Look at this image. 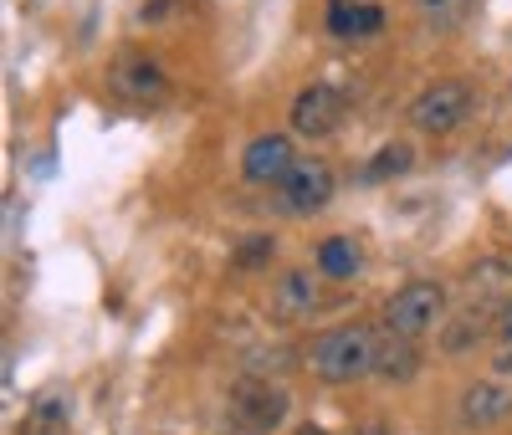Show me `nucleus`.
<instances>
[{
    "mask_svg": "<svg viewBox=\"0 0 512 435\" xmlns=\"http://www.w3.org/2000/svg\"><path fill=\"white\" fill-rule=\"evenodd\" d=\"M466 113H472V87L446 77V82H431L425 93L410 103V123L420 128V134H431V139H446L456 134V128L466 123Z\"/></svg>",
    "mask_w": 512,
    "mask_h": 435,
    "instance_id": "obj_4",
    "label": "nucleus"
},
{
    "mask_svg": "<svg viewBox=\"0 0 512 435\" xmlns=\"http://www.w3.org/2000/svg\"><path fill=\"white\" fill-rule=\"evenodd\" d=\"M292 164H297L292 139L287 134H262V139H251L246 154H241V180L246 185H282Z\"/></svg>",
    "mask_w": 512,
    "mask_h": 435,
    "instance_id": "obj_9",
    "label": "nucleus"
},
{
    "mask_svg": "<svg viewBox=\"0 0 512 435\" xmlns=\"http://www.w3.org/2000/svg\"><path fill=\"white\" fill-rule=\"evenodd\" d=\"M456 420L461 430H497L512 420V389L507 384H492V379H477L461 389L456 400Z\"/></svg>",
    "mask_w": 512,
    "mask_h": 435,
    "instance_id": "obj_8",
    "label": "nucleus"
},
{
    "mask_svg": "<svg viewBox=\"0 0 512 435\" xmlns=\"http://www.w3.org/2000/svg\"><path fill=\"white\" fill-rule=\"evenodd\" d=\"M384 26V11L374 0H328V31L338 41H364Z\"/></svg>",
    "mask_w": 512,
    "mask_h": 435,
    "instance_id": "obj_12",
    "label": "nucleus"
},
{
    "mask_svg": "<svg viewBox=\"0 0 512 435\" xmlns=\"http://www.w3.org/2000/svg\"><path fill=\"white\" fill-rule=\"evenodd\" d=\"M308 364L323 384H354V379L374 374V333L364 323L328 328V333H318Z\"/></svg>",
    "mask_w": 512,
    "mask_h": 435,
    "instance_id": "obj_1",
    "label": "nucleus"
},
{
    "mask_svg": "<svg viewBox=\"0 0 512 435\" xmlns=\"http://www.w3.org/2000/svg\"><path fill=\"white\" fill-rule=\"evenodd\" d=\"M477 0H415V11L420 16H431V21H456V16H466Z\"/></svg>",
    "mask_w": 512,
    "mask_h": 435,
    "instance_id": "obj_18",
    "label": "nucleus"
},
{
    "mask_svg": "<svg viewBox=\"0 0 512 435\" xmlns=\"http://www.w3.org/2000/svg\"><path fill=\"white\" fill-rule=\"evenodd\" d=\"M441 323H446V287L441 282H405L384 302V328H395L415 343L425 333H441Z\"/></svg>",
    "mask_w": 512,
    "mask_h": 435,
    "instance_id": "obj_3",
    "label": "nucleus"
},
{
    "mask_svg": "<svg viewBox=\"0 0 512 435\" xmlns=\"http://www.w3.org/2000/svg\"><path fill=\"white\" fill-rule=\"evenodd\" d=\"M487 328H497V318H487V313H477V308H461L456 318L441 323V348L461 359V354H472V348H482Z\"/></svg>",
    "mask_w": 512,
    "mask_h": 435,
    "instance_id": "obj_14",
    "label": "nucleus"
},
{
    "mask_svg": "<svg viewBox=\"0 0 512 435\" xmlns=\"http://www.w3.org/2000/svg\"><path fill=\"white\" fill-rule=\"evenodd\" d=\"M277 200L287 215H313L333 200V169L323 159H297L287 169V180L277 185Z\"/></svg>",
    "mask_w": 512,
    "mask_h": 435,
    "instance_id": "obj_6",
    "label": "nucleus"
},
{
    "mask_svg": "<svg viewBox=\"0 0 512 435\" xmlns=\"http://www.w3.org/2000/svg\"><path fill=\"white\" fill-rule=\"evenodd\" d=\"M272 251H277L272 236H246L236 251V267H262V261H272Z\"/></svg>",
    "mask_w": 512,
    "mask_h": 435,
    "instance_id": "obj_19",
    "label": "nucleus"
},
{
    "mask_svg": "<svg viewBox=\"0 0 512 435\" xmlns=\"http://www.w3.org/2000/svg\"><path fill=\"white\" fill-rule=\"evenodd\" d=\"M359 435H390V430H384V425H364Z\"/></svg>",
    "mask_w": 512,
    "mask_h": 435,
    "instance_id": "obj_23",
    "label": "nucleus"
},
{
    "mask_svg": "<svg viewBox=\"0 0 512 435\" xmlns=\"http://www.w3.org/2000/svg\"><path fill=\"white\" fill-rule=\"evenodd\" d=\"M492 369H497V374H512V343H502V348H497V359H492Z\"/></svg>",
    "mask_w": 512,
    "mask_h": 435,
    "instance_id": "obj_20",
    "label": "nucleus"
},
{
    "mask_svg": "<svg viewBox=\"0 0 512 435\" xmlns=\"http://www.w3.org/2000/svg\"><path fill=\"white\" fill-rule=\"evenodd\" d=\"M359 241L354 236H328V241H318V272L323 277H333V282H349L354 272H359Z\"/></svg>",
    "mask_w": 512,
    "mask_h": 435,
    "instance_id": "obj_15",
    "label": "nucleus"
},
{
    "mask_svg": "<svg viewBox=\"0 0 512 435\" xmlns=\"http://www.w3.org/2000/svg\"><path fill=\"white\" fill-rule=\"evenodd\" d=\"M338 118H344V93H338L333 82H308L303 93L292 98V134H303V139H328Z\"/></svg>",
    "mask_w": 512,
    "mask_h": 435,
    "instance_id": "obj_7",
    "label": "nucleus"
},
{
    "mask_svg": "<svg viewBox=\"0 0 512 435\" xmlns=\"http://www.w3.org/2000/svg\"><path fill=\"white\" fill-rule=\"evenodd\" d=\"M292 435H328L323 425H303V430H292Z\"/></svg>",
    "mask_w": 512,
    "mask_h": 435,
    "instance_id": "obj_22",
    "label": "nucleus"
},
{
    "mask_svg": "<svg viewBox=\"0 0 512 435\" xmlns=\"http://www.w3.org/2000/svg\"><path fill=\"white\" fill-rule=\"evenodd\" d=\"M272 308H277L282 318H308V313H318V308H323L318 277H313V272H287V277L277 282V292H272Z\"/></svg>",
    "mask_w": 512,
    "mask_h": 435,
    "instance_id": "obj_13",
    "label": "nucleus"
},
{
    "mask_svg": "<svg viewBox=\"0 0 512 435\" xmlns=\"http://www.w3.org/2000/svg\"><path fill=\"white\" fill-rule=\"evenodd\" d=\"M374 374L379 379H395V384H410L420 374V348L415 338L395 333V328H379L374 333Z\"/></svg>",
    "mask_w": 512,
    "mask_h": 435,
    "instance_id": "obj_10",
    "label": "nucleus"
},
{
    "mask_svg": "<svg viewBox=\"0 0 512 435\" xmlns=\"http://www.w3.org/2000/svg\"><path fill=\"white\" fill-rule=\"evenodd\" d=\"M108 82H113V93L123 103H134V108H154L169 98V77L159 62H149L144 52H123L113 67H108Z\"/></svg>",
    "mask_w": 512,
    "mask_h": 435,
    "instance_id": "obj_5",
    "label": "nucleus"
},
{
    "mask_svg": "<svg viewBox=\"0 0 512 435\" xmlns=\"http://www.w3.org/2000/svg\"><path fill=\"white\" fill-rule=\"evenodd\" d=\"M21 435H67V405L41 400V405L21 420Z\"/></svg>",
    "mask_w": 512,
    "mask_h": 435,
    "instance_id": "obj_16",
    "label": "nucleus"
},
{
    "mask_svg": "<svg viewBox=\"0 0 512 435\" xmlns=\"http://www.w3.org/2000/svg\"><path fill=\"white\" fill-rule=\"evenodd\" d=\"M497 333H502V343H512V302H507L502 318H497Z\"/></svg>",
    "mask_w": 512,
    "mask_h": 435,
    "instance_id": "obj_21",
    "label": "nucleus"
},
{
    "mask_svg": "<svg viewBox=\"0 0 512 435\" xmlns=\"http://www.w3.org/2000/svg\"><path fill=\"white\" fill-rule=\"evenodd\" d=\"M287 420V395L277 384H267L262 374H246L231 384L226 395V425L236 435H272Z\"/></svg>",
    "mask_w": 512,
    "mask_h": 435,
    "instance_id": "obj_2",
    "label": "nucleus"
},
{
    "mask_svg": "<svg viewBox=\"0 0 512 435\" xmlns=\"http://www.w3.org/2000/svg\"><path fill=\"white\" fill-rule=\"evenodd\" d=\"M410 149L405 144H384L379 154H374V164H369V180H384V174H405L410 169Z\"/></svg>",
    "mask_w": 512,
    "mask_h": 435,
    "instance_id": "obj_17",
    "label": "nucleus"
},
{
    "mask_svg": "<svg viewBox=\"0 0 512 435\" xmlns=\"http://www.w3.org/2000/svg\"><path fill=\"white\" fill-rule=\"evenodd\" d=\"M466 287H472L466 308H477L487 318H502V308L512 302V267H507V261H482V267H472Z\"/></svg>",
    "mask_w": 512,
    "mask_h": 435,
    "instance_id": "obj_11",
    "label": "nucleus"
}]
</instances>
